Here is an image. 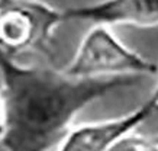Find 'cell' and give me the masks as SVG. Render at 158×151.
<instances>
[{"mask_svg":"<svg viewBox=\"0 0 158 151\" xmlns=\"http://www.w3.org/2000/svg\"><path fill=\"white\" fill-rule=\"evenodd\" d=\"M142 77L74 78L48 67L23 65L0 52V98L6 151H51L67 136L90 103Z\"/></svg>","mask_w":158,"mask_h":151,"instance_id":"6da1fadb","label":"cell"},{"mask_svg":"<svg viewBox=\"0 0 158 151\" xmlns=\"http://www.w3.org/2000/svg\"><path fill=\"white\" fill-rule=\"evenodd\" d=\"M157 64L134 51L109 26H93L81 39L64 73L74 78H109L123 76H154Z\"/></svg>","mask_w":158,"mask_h":151,"instance_id":"7a4b0ae2","label":"cell"},{"mask_svg":"<svg viewBox=\"0 0 158 151\" xmlns=\"http://www.w3.org/2000/svg\"><path fill=\"white\" fill-rule=\"evenodd\" d=\"M0 52L16 58L38 52L52 58L51 42L62 10L39 0H0Z\"/></svg>","mask_w":158,"mask_h":151,"instance_id":"3957f363","label":"cell"},{"mask_svg":"<svg viewBox=\"0 0 158 151\" xmlns=\"http://www.w3.org/2000/svg\"><path fill=\"white\" fill-rule=\"evenodd\" d=\"M62 20L89 22L93 26H158V0H99L62 10Z\"/></svg>","mask_w":158,"mask_h":151,"instance_id":"277c9868","label":"cell"},{"mask_svg":"<svg viewBox=\"0 0 158 151\" xmlns=\"http://www.w3.org/2000/svg\"><path fill=\"white\" fill-rule=\"evenodd\" d=\"M152 115L145 102L123 116L71 128L55 151H110L116 142L132 134Z\"/></svg>","mask_w":158,"mask_h":151,"instance_id":"5b68a950","label":"cell"},{"mask_svg":"<svg viewBox=\"0 0 158 151\" xmlns=\"http://www.w3.org/2000/svg\"><path fill=\"white\" fill-rule=\"evenodd\" d=\"M151 141L152 138L132 132L116 142L110 151H151Z\"/></svg>","mask_w":158,"mask_h":151,"instance_id":"8992f818","label":"cell"},{"mask_svg":"<svg viewBox=\"0 0 158 151\" xmlns=\"http://www.w3.org/2000/svg\"><path fill=\"white\" fill-rule=\"evenodd\" d=\"M147 105H148L149 109L152 111L154 115H155V113H158V83H157V86H155V89H154L151 98L147 100Z\"/></svg>","mask_w":158,"mask_h":151,"instance_id":"52a82bcc","label":"cell"},{"mask_svg":"<svg viewBox=\"0 0 158 151\" xmlns=\"http://www.w3.org/2000/svg\"><path fill=\"white\" fill-rule=\"evenodd\" d=\"M3 136V109H2V98H0V140Z\"/></svg>","mask_w":158,"mask_h":151,"instance_id":"ba28073f","label":"cell"},{"mask_svg":"<svg viewBox=\"0 0 158 151\" xmlns=\"http://www.w3.org/2000/svg\"><path fill=\"white\" fill-rule=\"evenodd\" d=\"M151 151H158V136H152V141H151Z\"/></svg>","mask_w":158,"mask_h":151,"instance_id":"9c48e42d","label":"cell"},{"mask_svg":"<svg viewBox=\"0 0 158 151\" xmlns=\"http://www.w3.org/2000/svg\"><path fill=\"white\" fill-rule=\"evenodd\" d=\"M0 10H2V6H0Z\"/></svg>","mask_w":158,"mask_h":151,"instance_id":"30bf717a","label":"cell"}]
</instances>
